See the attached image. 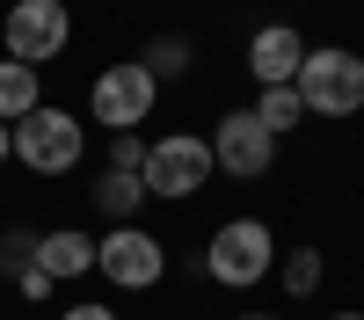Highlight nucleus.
<instances>
[{
	"instance_id": "1",
	"label": "nucleus",
	"mask_w": 364,
	"mask_h": 320,
	"mask_svg": "<svg viewBox=\"0 0 364 320\" xmlns=\"http://www.w3.org/2000/svg\"><path fill=\"white\" fill-rule=\"evenodd\" d=\"M299 102H306L314 116H357L364 109V58L328 44V51H306V66H299Z\"/></svg>"
},
{
	"instance_id": "2",
	"label": "nucleus",
	"mask_w": 364,
	"mask_h": 320,
	"mask_svg": "<svg viewBox=\"0 0 364 320\" xmlns=\"http://www.w3.org/2000/svg\"><path fill=\"white\" fill-rule=\"evenodd\" d=\"M204 262H211V277H219L226 291H248V284H262L269 270H277V241H269L262 219H226L219 233H211Z\"/></svg>"
},
{
	"instance_id": "3",
	"label": "nucleus",
	"mask_w": 364,
	"mask_h": 320,
	"mask_svg": "<svg viewBox=\"0 0 364 320\" xmlns=\"http://www.w3.org/2000/svg\"><path fill=\"white\" fill-rule=\"evenodd\" d=\"M154 102H161V80L139 66H109V73H95V87H87V109H95V124L102 131H139L146 116H154Z\"/></svg>"
},
{
	"instance_id": "4",
	"label": "nucleus",
	"mask_w": 364,
	"mask_h": 320,
	"mask_svg": "<svg viewBox=\"0 0 364 320\" xmlns=\"http://www.w3.org/2000/svg\"><path fill=\"white\" fill-rule=\"evenodd\" d=\"M0 29H8V58H22V66H44V58H58V51L73 44L66 0H15Z\"/></svg>"
},
{
	"instance_id": "5",
	"label": "nucleus",
	"mask_w": 364,
	"mask_h": 320,
	"mask_svg": "<svg viewBox=\"0 0 364 320\" xmlns=\"http://www.w3.org/2000/svg\"><path fill=\"white\" fill-rule=\"evenodd\" d=\"M211 167H219L211 160V138H190V131L154 138L146 145V197H197Z\"/></svg>"
},
{
	"instance_id": "6",
	"label": "nucleus",
	"mask_w": 364,
	"mask_h": 320,
	"mask_svg": "<svg viewBox=\"0 0 364 320\" xmlns=\"http://www.w3.org/2000/svg\"><path fill=\"white\" fill-rule=\"evenodd\" d=\"M80 124H73V109H37V116H22L15 124V160L29 175H66L80 160Z\"/></svg>"
},
{
	"instance_id": "7",
	"label": "nucleus",
	"mask_w": 364,
	"mask_h": 320,
	"mask_svg": "<svg viewBox=\"0 0 364 320\" xmlns=\"http://www.w3.org/2000/svg\"><path fill=\"white\" fill-rule=\"evenodd\" d=\"M95 270H102L109 284H124V291H154V284H161V270H168V255H161L154 233L117 226L109 241H95Z\"/></svg>"
},
{
	"instance_id": "8",
	"label": "nucleus",
	"mask_w": 364,
	"mask_h": 320,
	"mask_svg": "<svg viewBox=\"0 0 364 320\" xmlns=\"http://www.w3.org/2000/svg\"><path fill=\"white\" fill-rule=\"evenodd\" d=\"M211 160H219L226 175H269V160H277V138L262 131V116L255 109H226L219 116V131H211Z\"/></svg>"
},
{
	"instance_id": "9",
	"label": "nucleus",
	"mask_w": 364,
	"mask_h": 320,
	"mask_svg": "<svg viewBox=\"0 0 364 320\" xmlns=\"http://www.w3.org/2000/svg\"><path fill=\"white\" fill-rule=\"evenodd\" d=\"M299 66H306V37H299L291 22H262L255 37H248V73L262 87H291Z\"/></svg>"
},
{
	"instance_id": "10",
	"label": "nucleus",
	"mask_w": 364,
	"mask_h": 320,
	"mask_svg": "<svg viewBox=\"0 0 364 320\" xmlns=\"http://www.w3.org/2000/svg\"><path fill=\"white\" fill-rule=\"evenodd\" d=\"M44 109V80L22 58H0V124H22V116Z\"/></svg>"
},
{
	"instance_id": "11",
	"label": "nucleus",
	"mask_w": 364,
	"mask_h": 320,
	"mask_svg": "<svg viewBox=\"0 0 364 320\" xmlns=\"http://www.w3.org/2000/svg\"><path fill=\"white\" fill-rule=\"evenodd\" d=\"M37 270H51V277H80V270H95V241L87 233H44L37 241Z\"/></svg>"
},
{
	"instance_id": "12",
	"label": "nucleus",
	"mask_w": 364,
	"mask_h": 320,
	"mask_svg": "<svg viewBox=\"0 0 364 320\" xmlns=\"http://www.w3.org/2000/svg\"><path fill=\"white\" fill-rule=\"evenodd\" d=\"M95 204L117 219V226H132V211L146 204V175H124V167H102L95 175Z\"/></svg>"
},
{
	"instance_id": "13",
	"label": "nucleus",
	"mask_w": 364,
	"mask_h": 320,
	"mask_svg": "<svg viewBox=\"0 0 364 320\" xmlns=\"http://www.w3.org/2000/svg\"><path fill=\"white\" fill-rule=\"evenodd\" d=\"M255 116H262L269 138H284V131H299L306 102H299V87H262V95H255Z\"/></svg>"
},
{
	"instance_id": "14",
	"label": "nucleus",
	"mask_w": 364,
	"mask_h": 320,
	"mask_svg": "<svg viewBox=\"0 0 364 320\" xmlns=\"http://www.w3.org/2000/svg\"><path fill=\"white\" fill-rule=\"evenodd\" d=\"M284 291L291 299H314L321 291V248H291L284 255Z\"/></svg>"
},
{
	"instance_id": "15",
	"label": "nucleus",
	"mask_w": 364,
	"mask_h": 320,
	"mask_svg": "<svg viewBox=\"0 0 364 320\" xmlns=\"http://www.w3.org/2000/svg\"><path fill=\"white\" fill-rule=\"evenodd\" d=\"M37 241H44V233H29V226H15L8 241H0V277H22L29 262H37Z\"/></svg>"
},
{
	"instance_id": "16",
	"label": "nucleus",
	"mask_w": 364,
	"mask_h": 320,
	"mask_svg": "<svg viewBox=\"0 0 364 320\" xmlns=\"http://www.w3.org/2000/svg\"><path fill=\"white\" fill-rule=\"evenodd\" d=\"M139 66H146V73H154V80H168V73H182V66H190V44H182V37H161L154 51H146V58H139Z\"/></svg>"
},
{
	"instance_id": "17",
	"label": "nucleus",
	"mask_w": 364,
	"mask_h": 320,
	"mask_svg": "<svg viewBox=\"0 0 364 320\" xmlns=\"http://www.w3.org/2000/svg\"><path fill=\"white\" fill-rule=\"evenodd\" d=\"M109 167H124V175H146V145H139L132 131H117V145H109Z\"/></svg>"
},
{
	"instance_id": "18",
	"label": "nucleus",
	"mask_w": 364,
	"mask_h": 320,
	"mask_svg": "<svg viewBox=\"0 0 364 320\" xmlns=\"http://www.w3.org/2000/svg\"><path fill=\"white\" fill-rule=\"evenodd\" d=\"M15 284H22V299H51V284H58V277H51V270H37V262H29V270H22Z\"/></svg>"
},
{
	"instance_id": "19",
	"label": "nucleus",
	"mask_w": 364,
	"mask_h": 320,
	"mask_svg": "<svg viewBox=\"0 0 364 320\" xmlns=\"http://www.w3.org/2000/svg\"><path fill=\"white\" fill-rule=\"evenodd\" d=\"M58 320H117L109 306H73V313H58Z\"/></svg>"
},
{
	"instance_id": "20",
	"label": "nucleus",
	"mask_w": 364,
	"mask_h": 320,
	"mask_svg": "<svg viewBox=\"0 0 364 320\" xmlns=\"http://www.w3.org/2000/svg\"><path fill=\"white\" fill-rule=\"evenodd\" d=\"M15 153V124H0V160H8Z\"/></svg>"
},
{
	"instance_id": "21",
	"label": "nucleus",
	"mask_w": 364,
	"mask_h": 320,
	"mask_svg": "<svg viewBox=\"0 0 364 320\" xmlns=\"http://www.w3.org/2000/svg\"><path fill=\"white\" fill-rule=\"evenodd\" d=\"M240 320H277V313H240Z\"/></svg>"
},
{
	"instance_id": "22",
	"label": "nucleus",
	"mask_w": 364,
	"mask_h": 320,
	"mask_svg": "<svg viewBox=\"0 0 364 320\" xmlns=\"http://www.w3.org/2000/svg\"><path fill=\"white\" fill-rule=\"evenodd\" d=\"M328 320H364V313H328Z\"/></svg>"
}]
</instances>
